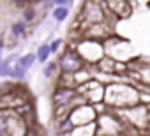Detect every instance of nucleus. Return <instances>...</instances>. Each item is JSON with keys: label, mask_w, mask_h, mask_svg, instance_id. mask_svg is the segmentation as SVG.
Segmentation results:
<instances>
[{"label": "nucleus", "mask_w": 150, "mask_h": 136, "mask_svg": "<svg viewBox=\"0 0 150 136\" xmlns=\"http://www.w3.org/2000/svg\"><path fill=\"white\" fill-rule=\"evenodd\" d=\"M60 42H62V41H60V39H57V41H53L51 44H48V48H50V53H55V51L58 50V46H60Z\"/></svg>", "instance_id": "9"}, {"label": "nucleus", "mask_w": 150, "mask_h": 136, "mask_svg": "<svg viewBox=\"0 0 150 136\" xmlns=\"http://www.w3.org/2000/svg\"><path fill=\"white\" fill-rule=\"evenodd\" d=\"M53 2H55L57 6H69L72 0H53Z\"/></svg>", "instance_id": "11"}, {"label": "nucleus", "mask_w": 150, "mask_h": 136, "mask_svg": "<svg viewBox=\"0 0 150 136\" xmlns=\"http://www.w3.org/2000/svg\"><path fill=\"white\" fill-rule=\"evenodd\" d=\"M0 65H2V60H0Z\"/></svg>", "instance_id": "12"}, {"label": "nucleus", "mask_w": 150, "mask_h": 136, "mask_svg": "<svg viewBox=\"0 0 150 136\" xmlns=\"http://www.w3.org/2000/svg\"><path fill=\"white\" fill-rule=\"evenodd\" d=\"M60 65H62V71L64 73H76L80 67H81V58L78 55H74V53H65L60 60Z\"/></svg>", "instance_id": "1"}, {"label": "nucleus", "mask_w": 150, "mask_h": 136, "mask_svg": "<svg viewBox=\"0 0 150 136\" xmlns=\"http://www.w3.org/2000/svg\"><path fill=\"white\" fill-rule=\"evenodd\" d=\"M9 122L4 115H0V134H9Z\"/></svg>", "instance_id": "6"}, {"label": "nucleus", "mask_w": 150, "mask_h": 136, "mask_svg": "<svg viewBox=\"0 0 150 136\" xmlns=\"http://www.w3.org/2000/svg\"><path fill=\"white\" fill-rule=\"evenodd\" d=\"M48 57H50V48H48V44H42V46H39L35 58H37V60H41V62H46V58H48Z\"/></svg>", "instance_id": "4"}, {"label": "nucleus", "mask_w": 150, "mask_h": 136, "mask_svg": "<svg viewBox=\"0 0 150 136\" xmlns=\"http://www.w3.org/2000/svg\"><path fill=\"white\" fill-rule=\"evenodd\" d=\"M25 73H27L25 67H23V65H20V64H16L14 67H11L9 76H13V78H16V80H21V78H25Z\"/></svg>", "instance_id": "2"}, {"label": "nucleus", "mask_w": 150, "mask_h": 136, "mask_svg": "<svg viewBox=\"0 0 150 136\" xmlns=\"http://www.w3.org/2000/svg\"><path fill=\"white\" fill-rule=\"evenodd\" d=\"M67 14H69V9H67L65 6H58V7L53 11V18H55L57 21H64V20L67 18Z\"/></svg>", "instance_id": "3"}, {"label": "nucleus", "mask_w": 150, "mask_h": 136, "mask_svg": "<svg viewBox=\"0 0 150 136\" xmlns=\"http://www.w3.org/2000/svg\"><path fill=\"white\" fill-rule=\"evenodd\" d=\"M34 18H35V11H34V9H27V11H25V20H27V21H32Z\"/></svg>", "instance_id": "10"}, {"label": "nucleus", "mask_w": 150, "mask_h": 136, "mask_svg": "<svg viewBox=\"0 0 150 136\" xmlns=\"http://www.w3.org/2000/svg\"><path fill=\"white\" fill-rule=\"evenodd\" d=\"M34 60H35V55H34V53H28V55L21 57V58L18 60V64H20V65H23L25 69H28V67L34 64Z\"/></svg>", "instance_id": "5"}, {"label": "nucleus", "mask_w": 150, "mask_h": 136, "mask_svg": "<svg viewBox=\"0 0 150 136\" xmlns=\"http://www.w3.org/2000/svg\"><path fill=\"white\" fill-rule=\"evenodd\" d=\"M55 69H57V64H53V62H51V64H48V65L44 67V76H46V78H50V76L55 73Z\"/></svg>", "instance_id": "7"}, {"label": "nucleus", "mask_w": 150, "mask_h": 136, "mask_svg": "<svg viewBox=\"0 0 150 136\" xmlns=\"http://www.w3.org/2000/svg\"><path fill=\"white\" fill-rule=\"evenodd\" d=\"M23 30H25V25H23V23H14V25H13V34H14V35L23 34Z\"/></svg>", "instance_id": "8"}]
</instances>
